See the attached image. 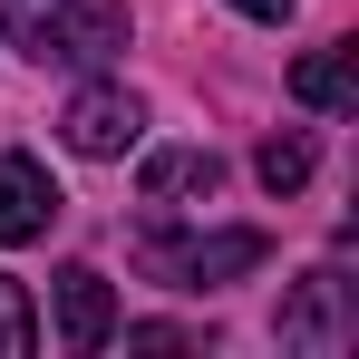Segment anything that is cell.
Here are the masks:
<instances>
[{
  "label": "cell",
  "instance_id": "obj_1",
  "mask_svg": "<svg viewBox=\"0 0 359 359\" xmlns=\"http://www.w3.org/2000/svg\"><path fill=\"white\" fill-rule=\"evenodd\" d=\"M0 29L39 68H107L126 49V0H0Z\"/></svg>",
  "mask_w": 359,
  "mask_h": 359
},
{
  "label": "cell",
  "instance_id": "obj_2",
  "mask_svg": "<svg viewBox=\"0 0 359 359\" xmlns=\"http://www.w3.org/2000/svg\"><path fill=\"white\" fill-rule=\"evenodd\" d=\"M262 252H272V243L252 233V224H224V233H165V224H146V233H136V262H146L165 292L243 282V272H262Z\"/></svg>",
  "mask_w": 359,
  "mask_h": 359
},
{
  "label": "cell",
  "instance_id": "obj_3",
  "mask_svg": "<svg viewBox=\"0 0 359 359\" xmlns=\"http://www.w3.org/2000/svg\"><path fill=\"white\" fill-rule=\"evenodd\" d=\"M59 136L78 156H126V146L146 136V107H136V88H78L68 117H59Z\"/></svg>",
  "mask_w": 359,
  "mask_h": 359
},
{
  "label": "cell",
  "instance_id": "obj_4",
  "mask_svg": "<svg viewBox=\"0 0 359 359\" xmlns=\"http://www.w3.org/2000/svg\"><path fill=\"white\" fill-rule=\"evenodd\" d=\"M59 340H68L78 359L117 340V292H107L97 262H68V272H59Z\"/></svg>",
  "mask_w": 359,
  "mask_h": 359
},
{
  "label": "cell",
  "instance_id": "obj_5",
  "mask_svg": "<svg viewBox=\"0 0 359 359\" xmlns=\"http://www.w3.org/2000/svg\"><path fill=\"white\" fill-rule=\"evenodd\" d=\"M59 224V184L39 156H0V243H39Z\"/></svg>",
  "mask_w": 359,
  "mask_h": 359
},
{
  "label": "cell",
  "instance_id": "obj_6",
  "mask_svg": "<svg viewBox=\"0 0 359 359\" xmlns=\"http://www.w3.org/2000/svg\"><path fill=\"white\" fill-rule=\"evenodd\" d=\"M136 194H146V204H194V194L214 204V194H224V156H214V146H165V156L136 165Z\"/></svg>",
  "mask_w": 359,
  "mask_h": 359
},
{
  "label": "cell",
  "instance_id": "obj_7",
  "mask_svg": "<svg viewBox=\"0 0 359 359\" xmlns=\"http://www.w3.org/2000/svg\"><path fill=\"white\" fill-rule=\"evenodd\" d=\"M340 292H350L340 272H311V282L282 301V340H292V350H340V340H350V311H340Z\"/></svg>",
  "mask_w": 359,
  "mask_h": 359
},
{
  "label": "cell",
  "instance_id": "obj_8",
  "mask_svg": "<svg viewBox=\"0 0 359 359\" xmlns=\"http://www.w3.org/2000/svg\"><path fill=\"white\" fill-rule=\"evenodd\" d=\"M292 97H301V107H320V117L359 107V49H350V39H330V49L292 59Z\"/></svg>",
  "mask_w": 359,
  "mask_h": 359
},
{
  "label": "cell",
  "instance_id": "obj_9",
  "mask_svg": "<svg viewBox=\"0 0 359 359\" xmlns=\"http://www.w3.org/2000/svg\"><path fill=\"white\" fill-rule=\"evenodd\" d=\"M252 175L272 184V194H301V184H311V136H272V146L252 156Z\"/></svg>",
  "mask_w": 359,
  "mask_h": 359
},
{
  "label": "cell",
  "instance_id": "obj_10",
  "mask_svg": "<svg viewBox=\"0 0 359 359\" xmlns=\"http://www.w3.org/2000/svg\"><path fill=\"white\" fill-rule=\"evenodd\" d=\"M39 350V311H29V292L0 272V359H29Z\"/></svg>",
  "mask_w": 359,
  "mask_h": 359
},
{
  "label": "cell",
  "instance_id": "obj_11",
  "mask_svg": "<svg viewBox=\"0 0 359 359\" xmlns=\"http://www.w3.org/2000/svg\"><path fill=\"white\" fill-rule=\"evenodd\" d=\"M126 350H194V330H175V320H146V330H126Z\"/></svg>",
  "mask_w": 359,
  "mask_h": 359
},
{
  "label": "cell",
  "instance_id": "obj_12",
  "mask_svg": "<svg viewBox=\"0 0 359 359\" xmlns=\"http://www.w3.org/2000/svg\"><path fill=\"white\" fill-rule=\"evenodd\" d=\"M243 20H282V10H292V0H233Z\"/></svg>",
  "mask_w": 359,
  "mask_h": 359
}]
</instances>
